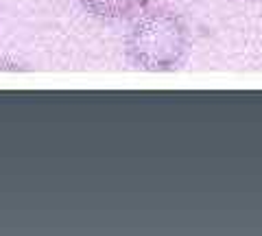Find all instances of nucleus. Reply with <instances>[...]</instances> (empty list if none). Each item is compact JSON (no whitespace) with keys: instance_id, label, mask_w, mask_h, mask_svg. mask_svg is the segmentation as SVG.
<instances>
[{"instance_id":"f257e3e1","label":"nucleus","mask_w":262,"mask_h":236,"mask_svg":"<svg viewBox=\"0 0 262 236\" xmlns=\"http://www.w3.org/2000/svg\"><path fill=\"white\" fill-rule=\"evenodd\" d=\"M125 61L144 72H173L190 51L188 24L170 7H144L138 11L125 35Z\"/></svg>"},{"instance_id":"7ed1b4c3","label":"nucleus","mask_w":262,"mask_h":236,"mask_svg":"<svg viewBox=\"0 0 262 236\" xmlns=\"http://www.w3.org/2000/svg\"><path fill=\"white\" fill-rule=\"evenodd\" d=\"M0 70H7V72H18V70H27V68H24V66H20L18 61L3 59V57H0Z\"/></svg>"},{"instance_id":"f03ea898","label":"nucleus","mask_w":262,"mask_h":236,"mask_svg":"<svg viewBox=\"0 0 262 236\" xmlns=\"http://www.w3.org/2000/svg\"><path fill=\"white\" fill-rule=\"evenodd\" d=\"M77 3L90 18L103 22L129 20L146 7V0H77Z\"/></svg>"}]
</instances>
